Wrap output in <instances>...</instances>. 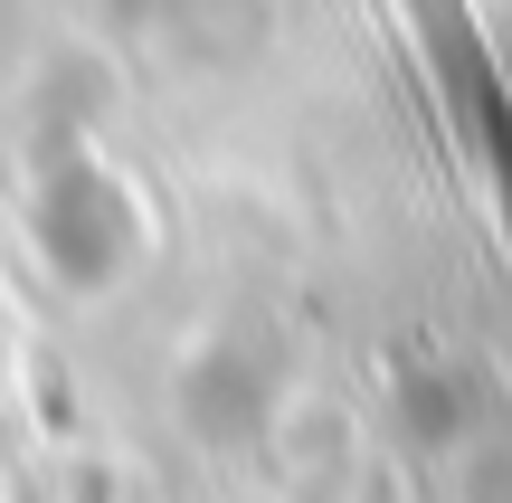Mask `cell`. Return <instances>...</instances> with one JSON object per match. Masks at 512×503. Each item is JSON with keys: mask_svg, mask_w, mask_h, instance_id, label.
Wrapping results in <instances>:
<instances>
[{"mask_svg": "<svg viewBox=\"0 0 512 503\" xmlns=\"http://www.w3.org/2000/svg\"><path fill=\"white\" fill-rule=\"evenodd\" d=\"M408 19H418V48H427V76H437L446 124L465 133L475 171L512 209V86H503L494 48L475 38V10H465V0H408Z\"/></svg>", "mask_w": 512, "mask_h": 503, "instance_id": "6da1fadb", "label": "cell"}]
</instances>
